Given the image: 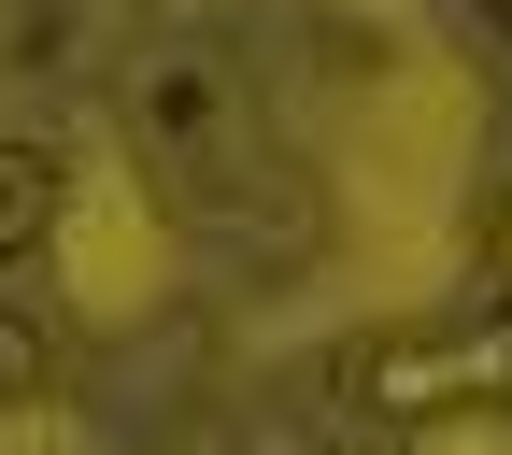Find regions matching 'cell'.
I'll list each match as a JSON object with an SVG mask.
<instances>
[{"label": "cell", "instance_id": "obj_2", "mask_svg": "<svg viewBox=\"0 0 512 455\" xmlns=\"http://www.w3.org/2000/svg\"><path fill=\"white\" fill-rule=\"evenodd\" d=\"M57 214H72V171H57L43 143H0V271H15V256H43Z\"/></svg>", "mask_w": 512, "mask_h": 455}, {"label": "cell", "instance_id": "obj_1", "mask_svg": "<svg viewBox=\"0 0 512 455\" xmlns=\"http://www.w3.org/2000/svg\"><path fill=\"white\" fill-rule=\"evenodd\" d=\"M512 399V328H356L342 342V413L413 427V413H498Z\"/></svg>", "mask_w": 512, "mask_h": 455}, {"label": "cell", "instance_id": "obj_3", "mask_svg": "<svg viewBox=\"0 0 512 455\" xmlns=\"http://www.w3.org/2000/svg\"><path fill=\"white\" fill-rule=\"evenodd\" d=\"M214 128H228V86L200 72V57H171V72L143 86V143L157 157H214Z\"/></svg>", "mask_w": 512, "mask_h": 455}, {"label": "cell", "instance_id": "obj_4", "mask_svg": "<svg viewBox=\"0 0 512 455\" xmlns=\"http://www.w3.org/2000/svg\"><path fill=\"white\" fill-rule=\"evenodd\" d=\"M43 384H57V328H43V313H15V299H0V413H29Z\"/></svg>", "mask_w": 512, "mask_h": 455}, {"label": "cell", "instance_id": "obj_6", "mask_svg": "<svg viewBox=\"0 0 512 455\" xmlns=\"http://www.w3.org/2000/svg\"><path fill=\"white\" fill-rule=\"evenodd\" d=\"M470 15H484V29H512V0H470Z\"/></svg>", "mask_w": 512, "mask_h": 455}, {"label": "cell", "instance_id": "obj_5", "mask_svg": "<svg viewBox=\"0 0 512 455\" xmlns=\"http://www.w3.org/2000/svg\"><path fill=\"white\" fill-rule=\"evenodd\" d=\"M498 285H512V200H498Z\"/></svg>", "mask_w": 512, "mask_h": 455}]
</instances>
